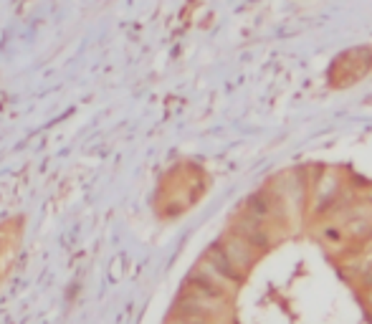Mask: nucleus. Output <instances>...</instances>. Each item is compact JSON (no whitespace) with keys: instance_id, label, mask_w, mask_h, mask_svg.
<instances>
[{"instance_id":"nucleus-1","label":"nucleus","mask_w":372,"mask_h":324,"mask_svg":"<svg viewBox=\"0 0 372 324\" xmlns=\"http://www.w3.org/2000/svg\"><path fill=\"white\" fill-rule=\"evenodd\" d=\"M370 69H372V49H352L347 54H342L332 63L329 81H332V87H349L354 81H360Z\"/></svg>"}]
</instances>
